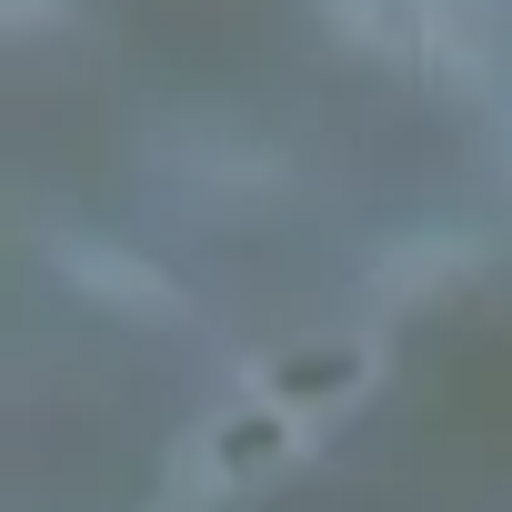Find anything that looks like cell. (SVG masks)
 <instances>
[{"label":"cell","mask_w":512,"mask_h":512,"mask_svg":"<svg viewBox=\"0 0 512 512\" xmlns=\"http://www.w3.org/2000/svg\"><path fill=\"white\" fill-rule=\"evenodd\" d=\"M11 11H21V21H41V11H51V0H11Z\"/></svg>","instance_id":"5"},{"label":"cell","mask_w":512,"mask_h":512,"mask_svg":"<svg viewBox=\"0 0 512 512\" xmlns=\"http://www.w3.org/2000/svg\"><path fill=\"white\" fill-rule=\"evenodd\" d=\"M322 11L342 21V41H362V51H382V61H412V51H432V41H462L442 0H322Z\"/></svg>","instance_id":"1"},{"label":"cell","mask_w":512,"mask_h":512,"mask_svg":"<svg viewBox=\"0 0 512 512\" xmlns=\"http://www.w3.org/2000/svg\"><path fill=\"white\" fill-rule=\"evenodd\" d=\"M272 372H282V392H342V382L362 372V352L332 342V352H292V362H272Z\"/></svg>","instance_id":"3"},{"label":"cell","mask_w":512,"mask_h":512,"mask_svg":"<svg viewBox=\"0 0 512 512\" xmlns=\"http://www.w3.org/2000/svg\"><path fill=\"white\" fill-rule=\"evenodd\" d=\"M51 251H61V272H71V282H101V302H121V312H171V302H181L171 272L121 262V251H101V241H51Z\"/></svg>","instance_id":"2"},{"label":"cell","mask_w":512,"mask_h":512,"mask_svg":"<svg viewBox=\"0 0 512 512\" xmlns=\"http://www.w3.org/2000/svg\"><path fill=\"white\" fill-rule=\"evenodd\" d=\"M462 262H472V241H422V251H392V262H382V282H392V292H412V282L462 272Z\"/></svg>","instance_id":"4"}]
</instances>
